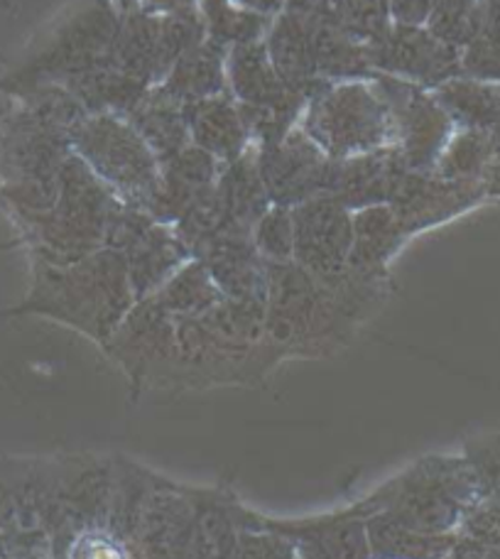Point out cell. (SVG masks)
<instances>
[{
    "label": "cell",
    "instance_id": "cell-1",
    "mask_svg": "<svg viewBox=\"0 0 500 559\" xmlns=\"http://www.w3.org/2000/svg\"><path fill=\"white\" fill-rule=\"evenodd\" d=\"M116 488L108 531L133 559H228L260 513L222 488L165 478L114 456Z\"/></svg>",
    "mask_w": 500,
    "mask_h": 559
},
{
    "label": "cell",
    "instance_id": "cell-2",
    "mask_svg": "<svg viewBox=\"0 0 500 559\" xmlns=\"http://www.w3.org/2000/svg\"><path fill=\"white\" fill-rule=\"evenodd\" d=\"M388 289V273L346 267L336 277H314L295 261L267 263L265 342L283 358L334 354L352 342Z\"/></svg>",
    "mask_w": 500,
    "mask_h": 559
},
{
    "label": "cell",
    "instance_id": "cell-3",
    "mask_svg": "<svg viewBox=\"0 0 500 559\" xmlns=\"http://www.w3.org/2000/svg\"><path fill=\"white\" fill-rule=\"evenodd\" d=\"M135 302L123 255L102 248L72 265L33 263V285L15 312L55 319L106 346Z\"/></svg>",
    "mask_w": 500,
    "mask_h": 559
},
{
    "label": "cell",
    "instance_id": "cell-4",
    "mask_svg": "<svg viewBox=\"0 0 500 559\" xmlns=\"http://www.w3.org/2000/svg\"><path fill=\"white\" fill-rule=\"evenodd\" d=\"M478 501L476 474L464 454H429L373 488L354 506L368 515L429 535H456Z\"/></svg>",
    "mask_w": 500,
    "mask_h": 559
},
{
    "label": "cell",
    "instance_id": "cell-5",
    "mask_svg": "<svg viewBox=\"0 0 500 559\" xmlns=\"http://www.w3.org/2000/svg\"><path fill=\"white\" fill-rule=\"evenodd\" d=\"M123 202L72 155L64 163L55 204L17 222L33 251V263L72 265L106 248L108 226Z\"/></svg>",
    "mask_w": 500,
    "mask_h": 559
},
{
    "label": "cell",
    "instance_id": "cell-6",
    "mask_svg": "<svg viewBox=\"0 0 500 559\" xmlns=\"http://www.w3.org/2000/svg\"><path fill=\"white\" fill-rule=\"evenodd\" d=\"M302 133L332 159L368 155L395 145V121L373 79L324 88L307 104Z\"/></svg>",
    "mask_w": 500,
    "mask_h": 559
},
{
    "label": "cell",
    "instance_id": "cell-7",
    "mask_svg": "<svg viewBox=\"0 0 500 559\" xmlns=\"http://www.w3.org/2000/svg\"><path fill=\"white\" fill-rule=\"evenodd\" d=\"M74 155L123 202L147 214L157 194L159 163L128 118L86 116L74 133Z\"/></svg>",
    "mask_w": 500,
    "mask_h": 559
},
{
    "label": "cell",
    "instance_id": "cell-8",
    "mask_svg": "<svg viewBox=\"0 0 500 559\" xmlns=\"http://www.w3.org/2000/svg\"><path fill=\"white\" fill-rule=\"evenodd\" d=\"M226 82L255 147L275 145L295 131L297 118H302L309 104V96L279 79L265 39L228 49Z\"/></svg>",
    "mask_w": 500,
    "mask_h": 559
},
{
    "label": "cell",
    "instance_id": "cell-9",
    "mask_svg": "<svg viewBox=\"0 0 500 559\" xmlns=\"http://www.w3.org/2000/svg\"><path fill=\"white\" fill-rule=\"evenodd\" d=\"M123 17L116 0H94L67 23L39 52L0 82V92L25 94L43 86H62L69 79L102 64Z\"/></svg>",
    "mask_w": 500,
    "mask_h": 559
},
{
    "label": "cell",
    "instance_id": "cell-10",
    "mask_svg": "<svg viewBox=\"0 0 500 559\" xmlns=\"http://www.w3.org/2000/svg\"><path fill=\"white\" fill-rule=\"evenodd\" d=\"M106 248L123 255L135 299L155 295L179 267L192 261L175 226L159 224L150 214L128 204L116 209L108 226Z\"/></svg>",
    "mask_w": 500,
    "mask_h": 559
},
{
    "label": "cell",
    "instance_id": "cell-11",
    "mask_svg": "<svg viewBox=\"0 0 500 559\" xmlns=\"http://www.w3.org/2000/svg\"><path fill=\"white\" fill-rule=\"evenodd\" d=\"M104 348L135 388H167L177 364L175 317L153 295L138 299Z\"/></svg>",
    "mask_w": 500,
    "mask_h": 559
},
{
    "label": "cell",
    "instance_id": "cell-12",
    "mask_svg": "<svg viewBox=\"0 0 500 559\" xmlns=\"http://www.w3.org/2000/svg\"><path fill=\"white\" fill-rule=\"evenodd\" d=\"M373 84L383 94L395 121V147L409 173H434L444 147L454 135L452 118L427 88L376 74Z\"/></svg>",
    "mask_w": 500,
    "mask_h": 559
},
{
    "label": "cell",
    "instance_id": "cell-13",
    "mask_svg": "<svg viewBox=\"0 0 500 559\" xmlns=\"http://www.w3.org/2000/svg\"><path fill=\"white\" fill-rule=\"evenodd\" d=\"M376 74H385L434 92L449 79L462 76V52L429 33L425 25L393 23L366 45Z\"/></svg>",
    "mask_w": 500,
    "mask_h": 559
},
{
    "label": "cell",
    "instance_id": "cell-14",
    "mask_svg": "<svg viewBox=\"0 0 500 559\" xmlns=\"http://www.w3.org/2000/svg\"><path fill=\"white\" fill-rule=\"evenodd\" d=\"M293 261L314 277H336L348 267L354 212L332 197H314L293 209Z\"/></svg>",
    "mask_w": 500,
    "mask_h": 559
},
{
    "label": "cell",
    "instance_id": "cell-15",
    "mask_svg": "<svg viewBox=\"0 0 500 559\" xmlns=\"http://www.w3.org/2000/svg\"><path fill=\"white\" fill-rule=\"evenodd\" d=\"M332 157L302 131H289L279 143L258 147V173L273 206L295 209L324 197Z\"/></svg>",
    "mask_w": 500,
    "mask_h": 559
},
{
    "label": "cell",
    "instance_id": "cell-16",
    "mask_svg": "<svg viewBox=\"0 0 500 559\" xmlns=\"http://www.w3.org/2000/svg\"><path fill=\"white\" fill-rule=\"evenodd\" d=\"M486 202L481 182H456L434 173H407L400 182L390 209L407 236L442 226Z\"/></svg>",
    "mask_w": 500,
    "mask_h": 559
},
{
    "label": "cell",
    "instance_id": "cell-17",
    "mask_svg": "<svg viewBox=\"0 0 500 559\" xmlns=\"http://www.w3.org/2000/svg\"><path fill=\"white\" fill-rule=\"evenodd\" d=\"M265 525L295 545L299 559H373L366 518L352 503L309 518H265Z\"/></svg>",
    "mask_w": 500,
    "mask_h": 559
},
{
    "label": "cell",
    "instance_id": "cell-18",
    "mask_svg": "<svg viewBox=\"0 0 500 559\" xmlns=\"http://www.w3.org/2000/svg\"><path fill=\"white\" fill-rule=\"evenodd\" d=\"M409 173L395 145L368 155L332 159L324 197L336 199L348 212L390 204L400 182Z\"/></svg>",
    "mask_w": 500,
    "mask_h": 559
},
{
    "label": "cell",
    "instance_id": "cell-19",
    "mask_svg": "<svg viewBox=\"0 0 500 559\" xmlns=\"http://www.w3.org/2000/svg\"><path fill=\"white\" fill-rule=\"evenodd\" d=\"M214 202L222 231L253 234L255 224L273 206L258 173V147L246 150L241 157L222 167L214 185Z\"/></svg>",
    "mask_w": 500,
    "mask_h": 559
},
{
    "label": "cell",
    "instance_id": "cell-20",
    "mask_svg": "<svg viewBox=\"0 0 500 559\" xmlns=\"http://www.w3.org/2000/svg\"><path fill=\"white\" fill-rule=\"evenodd\" d=\"M182 111L192 145L204 150L222 165L234 163L246 150L253 147V140L248 135V128L231 94L184 104Z\"/></svg>",
    "mask_w": 500,
    "mask_h": 559
},
{
    "label": "cell",
    "instance_id": "cell-21",
    "mask_svg": "<svg viewBox=\"0 0 500 559\" xmlns=\"http://www.w3.org/2000/svg\"><path fill=\"white\" fill-rule=\"evenodd\" d=\"M226 52L228 49L218 47L206 37L194 47H189L177 59V64L172 67V72H169L165 82L153 88H157L163 96L172 98L179 106L228 94Z\"/></svg>",
    "mask_w": 500,
    "mask_h": 559
},
{
    "label": "cell",
    "instance_id": "cell-22",
    "mask_svg": "<svg viewBox=\"0 0 500 559\" xmlns=\"http://www.w3.org/2000/svg\"><path fill=\"white\" fill-rule=\"evenodd\" d=\"M88 116H123L128 118L147 96L150 86L118 72L111 64H96L62 84Z\"/></svg>",
    "mask_w": 500,
    "mask_h": 559
},
{
    "label": "cell",
    "instance_id": "cell-23",
    "mask_svg": "<svg viewBox=\"0 0 500 559\" xmlns=\"http://www.w3.org/2000/svg\"><path fill=\"white\" fill-rule=\"evenodd\" d=\"M407 234L388 204L354 212V243L348 267L358 273H388V263L407 243Z\"/></svg>",
    "mask_w": 500,
    "mask_h": 559
},
{
    "label": "cell",
    "instance_id": "cell-24",
    "mask_svg": "<svg viewBox=\"0 0 500 559\" xmlns=\"http://www.w3.org/2000/svg\"><path fill=\"white\" fill-rule=\"evenodd\" d=\"M434 98L452 118L456 131L491 133L500 126V84L478 82L472 76H454L434 88Z\"/></svg>",
    "mask_w": 500,
    "mask_h": 559
},
{
    "label": "cell",
    "instance_id": "cell-25",
    "mask_svg": "<svg viewBox=\"0 0 500 559\" xmlns=\"http://www.w3.org/2000/svg\"><path fill=\"white\" fill-rule=\"evenodd\" d=\"M182 108L184 106H179L172 98L163 96L157 88H150L140 106L128 116L130 126L143 135L147 147L155 153L157 163L179 153V150H184L187 145H192Z\"/></svg>",
    "mask_w": 500,
    "mask_h": 559
},
{
    "label": "cell",
    "instance_id": "cell-26",
    "mask_svg": "<svg viewBox=\"0 0 500 559\" xmlns=\"http://www.w3.org/2000/svg\"><path fill=\"white\" fill-rule=\"evenodd\" d=\"M366 531L373 559H444L459 535L419 533L383 515H368Z\"/></svg>",
    "mask_w": 500,
    "mask_h": 559
},
{
    "label": "cell",
    "instance_id": "cell-27",
    "mask_svg": "<svg viewBox=\"0 0 500 559\" xmlns=\"http://www.w3.org/2000/svg\"><path fill=\"white\" fill-rule=\"evenodd\" d=\"M153 297L172 317H194L222 302L224 293L216 287L204 263L192 258Z\"/></svg>",
    "mask_w": 500,
    "mask_h": 559
},
{
    "label": "cell",
    "instance_id": "cell-28",
    "mask_svg": "<svg viewBox=\"0 0 500 559\" xmlns=\"http://www.w3.org/2000/svg\"><path fill=\"white\" fill-rule=\"evenodd\" d=\"M199 13L204 20L206 37L224 49L260 43L273 25V17L234 5L231 0H199Z\"/></svg>",
    "mask_w": 500,
    "mask_h": 559
},
{
    "label": "cell",
    "instance_id": "cell-29",
    "mask_svg": "<svg viewBox=\"0 0 500 559\" xmlns=\"http://www.w3.org/2000/svg\"><path fill=\"white\" fill-rule=\"evenodd\" d=\"M491 157V138L484 131H454L442 157L434 167V175L456 182H481Z\"/></svg>",
    "mask_w": 500,
    "mask_h": 559
},
{
    "label": "cell",
    "instance_id": "cell-30",
    "mask_svg": "<svg viewBox=\"0 0 500 559\" xmlns=\"http://www.w3.org/2000/svg\"><path fill=\"white\" fill-rule=\"evenodd\" d=\"M425 27L439 43L462 52L484 29V0H439Z\"/></svg>",
    "mask_w": 500,
    "mask_h": 559
},
{
    "label": "cell",
    "instance_id": "cell-31",
    "mask_svg": "<svg viewBox=\"0 0 500 559\" xmlns=\"http://www.w3.org/2000/svg\"><path fill=\"white\" fill-rule=\"evenodd\" d=\"M253 243L265 263H289L295 255L293 209L270 206L253 228Z\"/></svg>",
    "mask_w": 500,
    "mask_h": 559
},
{
    "label": "cell",
    "instance_id": "cell-32",
    "mask_svg": "<svg viewBox=\"0 0 500 559\" xmlns=\"http://www.w3.org/2000/svg\"><path fill=\"white\" fill-rule=\"evenodd\" d=\"M228 559H299L295 545L265 525V515L258 518L255 527L241 533Z\"/></svg>",
    "mask_w": 500,
    "mask_h": 559
},
{
    "label": "cell",
    "instance_id": "cell-33",
    "mask_svg": "<svg viewBox=\"0 0 500 559\" xmlns=\"http://www.w3.org/2000/svg\"><path fill=\"white\" fill-rule=\"evenodd\" d=\"M459 535L500 550V486L472 506V511L466 513L462 527H459Z\"/></svg>",
    "mask_w": 500,
    "mask_h": 559
},
{
    "label": "cell",
    "instance_id": "cell-34",
    "mask_svg": "<svg viewBox=\"0 0 500 559\" xmlns=\"http://www.w3.org/2000/svg\"><path fill=\"white\" fill-rule=\"evenodd\" d=\"M462 74L478 82L500 84V39L481 29L462 49Z\"/></svg>",
    "mask_w": 500,
    "mask_h": 559
},
{
    "label": "cell",
    "instance_id": "cell-35",
    "mask_svg": "<svg viewBox=\"0 0 500 559\" xmlns=\"http://www.w3.org/2000/svg\"><path fill=\"white\" fill-rule=\"evenodd\" d=\"M64 559H133L126 550V545L108 531V527H98V531H86L69 545Z\"/></svg>",
    "mask_w": 500,
    "mask_h": 559
},
{
    "label": "cell",
    "instance_id": "cell-36",
    "mask_svg": "<svg viewBox=\"0 0 500 559\" xmlns=\"http://www.w3.org/2000/svg\"><path fill=\"white\" fill-rule=\"evenodd\" d=\"M488 138H491V157H488V169L484 177L486 199H500V126H496Z\"/></svg>",
    "mask_w": 500,
    "mask_h": 559
},
{
    "label": "cell",
    "instance_id": "cell-37",
    "mask_svg": "<svg viewBox=\"0 0 500 559\" xmlns=\"http://www.w3.org/2000/svg\"><path fill=\"white\" fill-rule=\"evenodd\" d=\"M444 559H500V550L491 545H481L468 537L456 535V543Z\"/></svg>",
    "mask_w": 500,
    "mask_h": 559
},
{
    "label": "cell",
    "instance_id": "cell-38",
    "mask_svg": "<svg viewBox=\"0 0 500 559\" xmlns=\"http://www.w3.org/2000/svg\"><path fill=\"white\" fill-rule=\"evenodd\" d=\"M140 10L147 15H179L199 10V0H140Z\"/></svg>",
    "mask_w": 500,
    "mask_h": 559
},
{
    "label": "cell",
    "instance_id": "cell-39",
    "mask_svg": "<svg viewBox=\"0 0 500 559\" xmlns=\"http://www.w3.org/2000/svg\"><path fill=\"white\" fill-rule=\"evenodd\" d=\"M234 5H241L246 10H253L258 15H265V17H275L285 10L287 0H231Z\"/></svg>",
    "mask_w": 500,
    "mask_h": 559
},
{
    "label": "cell",
    "instance_id": "cell-40",
    "mask_svg": "<svg viewBox=\"0 0 500 559\" xmlns=\"http://www.w3.org/2000/svg\"><path fill=\"white\" fill-rule=\"evenodd\" d=\"M484 29L500 39V0H484Z\"/></svg>",
    "mask_w": 500,
    "mask_h": 559
}]
</instances>
